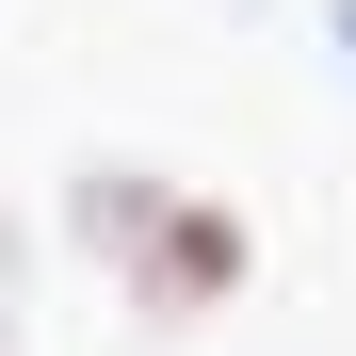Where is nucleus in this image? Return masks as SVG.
Listing matches in <instances>:
<instances>
[{
  "label": "nucleus",
  "instance_id": "1",
  "mask_svg": "<svg viewBox=\"0 0 356 356\" xmlns=\"http://www.w3.org/2000/svg\"><path fill=\"white\" fill-rule=\"evenodd\" d=\"M97 243L146 275V308H211V291L243 275V227L195 211L178 178H97Z\"/></svg>",
  "mask_w": 356,
  "mask_h": 356
},
{
  "label": "nucleus",
  "instance_id": "2",
  "mask_svg": "<svg viewBox=\"0 0 356 356\" xmlns=\"http://www.w3.org/2000/svg\"><path fill=\"white\" fill-rule=\"evenodd\" d=\"M0 324H17V243H0Z\"/></svg>",
  "mask_w": 356,
  "mask_h": 356
}]
</instances>
